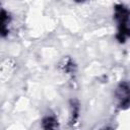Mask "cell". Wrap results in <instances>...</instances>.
Here are the masks:
<instances>
[{
    "instance_id": "obj_1",
    "label": "cell",
    "mask_w": 130,
    "mask_h": 130,
    "mask_svg": "<svg viewBox=\"0 0 130 130\" xmlns=\"http://www.w3.org/2000/svg\"><path fill=\"white\" fill-rule=\"evenodd\" d=\"M129 9L124 4H117L114 7V18L117 21L116 38L119 43H125L130 36L129 28Z\"/></svg>"
},
{
    "instance_id": "obj_6",
    "label": "cell",
    "mask_w": 130,
    "mask_h": 130,
    "mask_svg": "<svg viewBox=\"0 0 130 130\" xmlns=\"http://www.w3.org/2000/svg\"><path fill=\"white\" fill-rule=\"evenodd\" d=\"M42 127L44 129H55L58 127V120L53 116H47L42 121Z\"/></svg>"
},
{
    "instance_id": "obj_4",
    "label": "cell",
    "mask_w": 130,
    "mask_h": 130,
    "mask_svg": "<svg viewBox=\"0 0 130 130\" xmlns=\"http://www.w3.org/2000/svg\"><path fill=\"white\" fill-rule=\"evenodd\" d=\"M11 21V17L9 13L4 10L0 9V36L1 37H6L9 32V24Z\"/></svg>"
},
{
    "instance_id": "obj_3",
    "label": "cell",
    "mask_w": 130,
    "mask_h": 130,
    "mask_svg": "<svg viewBox=\"0 0 130 130\" xmlns=\"http://www.w3.org/2000/svg\"><path fill=\"white\" fill-rule=\"evenodd\" d=\"M59 68L62 70L63 73H65L68 76H71V77H73L76 73V64L74 63V61L70 57L64 58L60 62Z\"/></svg>"
},
{
    "instance_id": "obj_5",
    "label": "cell",
    "mask_w": 130,
    "mask_h": 130,
    "mask_svg": "<svg viewBox=\"0 0 130 130\" xmlns=\"http://www.w3.org/2000/svg\"><path fill=\"white\" fill-rule=\"evenodd\" d=\"M79 113H80L79 102L75 99L70 100V119H69V122H70L71 125H74L78 121Z\"/></svg>"
},
{
    "instance_id": "obj_7",
    "label": "cell",
    "mask_w": 130,
    "mask_h": 130,
    "mask_svg": "<svg viewBox=\"0 0 130 130\" xmlns=\"http://www.w3.org/2000/svg\"><path fill=\"white\" fill-rule=\"evenodd\" d=\"M76 3H84V2H86L87 0H74Z\"/></svg>"
},
{
    "instance_id": "obj_2",
    "label": "cell",
    "mask_w": 130,
    "mask_h": 130,
    "mask_svg": "<svg viewBox=\"0 0 130 130\" xmlns=\"http://www.w3.org/2000/svg\"><path fill=\"white\" fill-rule=\"evenodd\" d=\"M115 99L117 106L121 110H126L129 108L130 104V89L127 81H122L118 84L115 90Z\"/></svg>"
}]
</instances>
